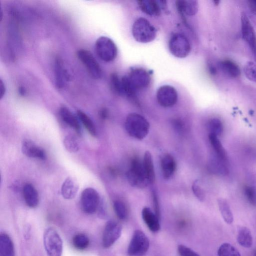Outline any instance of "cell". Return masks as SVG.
Returning <instances> with one entry per match:
<instances>
[{
  "label": "cell",
  "instance_id": "obj_27",
  "mask_svg": "<svg viewBox=\"0 0 256 256\" xmlns=\"http://www.w3.org/2000/svg\"><path fill=\"white\" fill-rule=\"evenodd\" d=\"M218 206L222 216L228 224H231L234 221V216L230 206L225 199L220 198L218 200Z\"/></svg>",
  "mask_w": 256,
  "mask_h": 256
},
{
  "label": "cell",
  "instance_id": "obj_19",
  "mask_svg": "<svg viewBox=\"0 0 256 256\" xmlns=\"http://www.w3.org/2000/svg\"><path fill=\"white\" fill-rule=\"evenodd\" d=\"M79 185L72 178H68L64 182L61 188V194L64 199L72 200L76 196Z\"/></svg>",
  "mask_w": 256,
  "mask_h": 256
},
{
  "label": "cell",
  "instance_id": "obj_14",
  "mask_svg": "<svg viewBox=\"0 0 256 256\" xmlns=\"http://www.w3.org/2000/svg\"><path fill=\"white\" fill-rule=\"evenodd\" d=\"M140 9L144 13L150 16H158L166 8V1L144 0L138 2Z\"/></svg>",
  "mask_w": 256,
  "mask_h": 256
},
{
  "label": "cell",
  "instance_id": "obj_40",
  "mask_svg": "<svg viewBox=\"0 0 256 256\" xmlns=\"http://www.w3.org/2000/svg\"><path fill=\"white\" fill-rule=\"evenodd\" d=\"M111 82L113 90L116 93L120 95L121 79L116 74H113L111 76Z\"/></svg>",
  "mask_w": 256,
  "mask_h": 256
},
{
  "label": "cell",
  "instance_id": "obj_6",
  "mask_svg": "<svg viewBox=\"0 0 256 256\" xmlns=\"http://www.w3.org/2000/svg\"><path fill=\"white\" fill-rule=\"evenodd\" d=\"M150 247L149 240L140 230H136L132 236L128 254L129 256H143L148 252Z\"/></svg>",
  "mask_w": 256,
  "mask_h": 256
},
{
  "label": "cell",
  "instance_id": "obj_20",
  "mask_svg": "<svg viewBox=\"0 0 256 256\" xmlns=\"http://www.w3.org/2000/svg\"><path fill=\"white\" fill-rule=\"evenodd\" d=\"M62 120L78 133H81V127L76 117L66 107H62L60 110Z\"/></svg>",
  "mask_w": 256,
  "mask_h": 256
},
{
  "label": "cell",
  "instance_id": "obj_21",
  "mask_svg": "<svg viewBox=\"0 0 256 256\" xmlns=\"http://www.w3.org/2000/svg\"><path fill=\"white\" fill-rule=\"evenodd\" d=\"M176 7L179 12L182 14L189 16L195 15L198 11V3L196 1H176Z\"/></svg>",
  "mask_w": 256,
  "mask_h": 256
},
{
  "label": "cell",
  "instance_id": "obj_28",
  "mask_svg": "<svg viewBox=\"0 0 256 256\" xmlns=\"http://www.w3.org/2000/svg\"><path fill=\"white\" fill-rule=\"evenodd\" d=\"M237 239L238 243L244 248H250L253 245L251 232L246 227H241L239 228Z\"/></svg>",
  "mask_w": 256,
  "mask_h": 256
},
{
  "label": "cell",
  "instance_id": "obj_3",
  "mask_svg": "<svg viewBox=\"0 0 256 256\" xmlns=\"http://www.w3.org/2000/svg\"><path fill=\"white\" fill-rule=\"evenodd\" d=\"M126 175L128 182L133 187L143 189L150 185L143 163L137 158L133 160Z\"/></svg>",
  "mask_w": 256,
  "mask_h": 256
},
{
  "label": "cell",
  "instance_id": "obj_15",
  "mask_svg": "<svg viewBox=\"0 0 256 256\" xmlns=\"http://www.w3.org/2000/svg\"><path fill=\"white\" fill-rule=\"evenodd\" d=\"M22 152L24 155L31 158L44 160L47 157L46 153L43 149L29 140H25L23 141L22 145Z\"/></svg>",
  "mask_w": 256,
  "mask_h": 256
},
{
  "label": "cell",
  "instance_id": "obj_26",
  "mask_svg": "<svg viewBox=\"0 0 256 256\" xmlns=\"http://www.w3.org/2000/svg\"><path fill=\"white\" fill-rule=\"evenodd\" d=\"M63 64L60 59L56 60L55 64L56 83L59 88L64 87L68 77L67 71L64 69Z\"/></svg>",
  "mask_w": 256,
  "mask_h": 256
},
{
  "label": "cell",
  "instance_id": "obj_10",
  "mask_svg": "<svg viewBox=\"0 0 256 256\" xmlns=\"http://www.w3.org/2000/svg\"><path fill=\"white\" fill-rule=\"evenodd\" d=\"M77 56L93 78L99 79L102 77V71L99 64L90 51L80 50L77 52Z\"/></svg>",
  "mask_w": 256,
  "mask_h": 256
},
{
  "label": "cell",
  "instance_id": "obj_1",
  "mask_svg": "<svg viewBox=\"0 0 256 256\" xmlns=\"http://www.w3.org/2000/svg\"><path fill=\"white\" fill-rule=\"evenodd\" d=\"M125 129L129 136L141 140L148 134L150 124L143 116L133 113L127 116L125 122Z\"/></svg>",
  "mask_w": 256,
  "mask_h": 256
},
{
  "label": "cell",
  "instance_id": "obj_31",
  "mask_svg": "<svg viewBox=\"0 0 256 256\" xmlns=\"http://www.w3.org/2000/svg\"><path fill=\"white\" fill-rule=\"evenodd\" d=\"M208 129L209 134H212L217 137L221 135L224 129L221 121L217 118H213L209 121Z\"/></svg>",
  "mask_w": 256,
  "mask_h": 256
},
{
  "label": "cell",
  "instance_id": "obj_38",
  "mask_svg": "<svg viewBox=\"0 0 256 256\" xmlns=\"http://www.w3.org/2000/svg\"><path fill=\"white\" fill-rule=\"evenodd\" d=\"M245 195L249 202L253 205H256V192L252 187L246 186L244 189Z\"/></svg>",
  "mask_w": 256,
  "mask_h": 256
},
{
  "label": "cell",
  "instance_id": "obj_36",
  "mask_svg": "<svg viewBox=\"0 0 256 256\" xmlns=\"http://www.w3.org/2000/svg\"><path fill=\"white\" fill-rule=\"evenodd\" d=\"M114 209L118 218L121 220H125L128 215L127 210L125 204L121 201L114 202Z\"/></svg>",
  "mask_w": 256,
  "mask_h": 256
},
{
  "label": "cell",
  "instance_id": "obj_11",
  "mask_svg": "<svg viewBox=\"0 0 256 256\" xmlns=\"http://www.w3.org/2000/svg\"><path fill=\"white\" fill-rule=\"evenodd\" d=\"M241 32L244 41L249 45L256 61V34L254 27L245 13L241 14Z\"/></svg>",
  "mask_w": 256,
  "mask_h": 256
},
{
  "label": "cell",
  "instance_id": "obj_44",
  "mask_svg": "<svg viewBox=\"0 0 256 256\" xmlns=\"http://www.w3.org/2000/svg\"><path fill=\"white\" fill-rule=\"evenodd\" d=\"M100 117L103 119H106L108 116V112L105 109H102L100 113Z\"/></svg>",
  "mask_w": 256,
  "mask_h": 256
},
{
  "label": "cell",
  "instance_id": "obj_18",
  "mask_svg": "<svg viewBox=\"0 0 256 256\" xmlns=\"http://www.w3.org/2000/svg\"><path fill=\"white\" fill-rule=\"evenodd\" d=\"M23 196L27 205L31 208L37 207L39 203L38 192L30 184H26L23 188Z\"/></svg>",
  "mask_w": 256,
  "mask_h": 256
},
{
  "label": "cell",
  "instance_id": "obj_25",
  "mask_svg": "<svg viewBox=\"0 0 256 256\" xmlns=\"http://www.w3.org/2000/svg\"><path fill=\"white\" fill-rule=\"evenodd\" d=\"M143 163L150 185H152L155 181V173L153 157L149 151L145 153Z\"/></svg>",
  "mask_w": 256,
  "mask_h": 256
},
{
  "label": "cell",
  "instance_id": "obj_9",
  "mask_svg": "<svg viewBox=\"0 0 256 256\" xmlns=\"http://www.w3.org/2000/svg\"><path fill=\"white\" fill-rule=\"evenodd\" d=\"M169 48L171 54L179 58H184L188 56L191 50L188 39L182 34H176L171 37L169 41Z\"/></svg>",
  "mask_w": 256,
  "mask_h": 256
},
{
  "label": "cell",
  "instance_id": "obj_22",
  "mask_svg": "<svg viewBox=\"0 0 256 256\" xmlns=\"http://www.w3.org/2000/svg\"><path fill=\"white\" fill-rule=\"evenodd\" d=\"M227 162L223 161L215 154L210 159L209 168L210 171L217 175H225L228 173Z\"/></svg>",
  "mask_w": 256,
  "mask_h": 256
},
{
  "label": "cell",
  "instance_id": "obj_7",
  "mask_svg": "<svg viewBox=\"0 0 256 256\" xmlns=\"http://www.w3.org/2000/svg\"><path fill=\"white\" fill-rule=\"evenodd\" d=\"M100 202L98 192L92 188L85 189L82 193L81 205L83 211L87 214H93L97 211Z\"/></svg>",
  "mask_w": 256,
  "mask_h": 256
},
{
  "label": "cell",
  "instance_id": "obj_39",
  "mask_svg": "<svg viewBox=\"0 0 256 256\" xmlns=\"http://www.w3.org/2000/svg\"><path fill=\"white\" fill-rule=\"evenodd\" d=\"M178 252L180 256H200L193 250L183 245L178 246Z\"/></svg>",
  "mask_w": 256,
  "mask_h": 256
},
{
  "label": "cell",
  "instance_id": "obj_12",
  "mask_svg": "<svg viewBox=\"0 0 256 256\" xmlns=\"http://www.w3.org/2000/svg\"><path fill=\"white\" fill-rule=\"evenodd\" d=\"M158 103L165 108L171 107L176 104L178 100V93L173 87L164 85L160 87L157 92Z\"/></svg>",
  "mask_w": 256,
  "mask_h": 256
},
{
  "label": "cell",
  "instance_id": "obj_47",
  "mask_svg": "<svg viewBox=\"0 0 256 256\" xmlns=\"http://www.w3.org/2000/svg\"><path fill=\"white\" fill-rule=\"evenodd\" d=\"M254 256H256V252L255 253Z\"/></svg>",
  "mask_w": 256,
  "mask_h": 256
},
{
  "label": "cell",
  "instance_id": "obj_45",
  "mask_svg": "<svg viewBox=\"0 0 256 256\" xmlns=\"http://www.w3.org/2000/svg\"><path fill=\"white\" fill-rule=\"evenodd\" d=\"M19 93L21 95L24 96L25 95L26 93V90L23 87H20L19 88Z\"/></svg>",
  "mask_w": 256,
  "mask_h": 256
},
{
  "label": "cell",
  "instance_id": "obj_32",
  "mask_svg": "<svg viewBox=\"0 0 256 256\" xmlns=\"http://www.w3.org/2000/svg\"><path fill=\"white\" fill-rule=\"evenodd\" d=\"M218 256H241L239 251L229 243H224L219 248Z\"/></svg>",
  "mask_w": 256,
  "mask_h": 256
},
{
  "label": "cell",
  "instance_id": "obj_8",
  "mask_svg": "<svg viewBox=\"0 0 256 256\" xmlns=\"http://www.w3.org/2000/svg\"><path fill=\"white\" fill-rule=\"evenodd\" d=\"M131 88L135 93L147 88L150 84L151 75L145 69L142 68L132 69L126 76Z\"/></svg>",
  "mask_w": 256,
  "mask_h": 256
},
{
  "label": "cell",
  "instance_id": "obj_17",
  "mask_svg": "<svg viewBox=\"0 0 256 256\" xmlns=\"http://www.w3.org/2000/svg\"><path fill=\"white\" fill-rule=\"evenodd\" d=\"M161 167L164 179H170L175 173L177 167L174 157L169 154H165L162 156L161 159Z\"/></svg>",
  "mask_w": 256,
  "mask_h": 256
},
{
  "label": "cell",
  "instance_id": "obj_13",
  "mask_svg": "<svg viewBox=\"0 0 256 256\" xmlns=\"http://www.w3.org/2000/svg\"><path fill=\"white\" fill-rule=\"evenodd\" d=\"M122 234V227L116 221L111 220L106 224L103 235L102 243L105 248L113 246L120 238Z\"/></svg>",
  "mask_w": 256,
  "mask_h": 256
},
{
  "label": "cell",
  "instance_id": "obj_23",
  "mask_svg": "<svg viewBox=\"0 0 256 256\" xmlns=\"http://www.w3.org/2000/svg\"><path fill=\"white\" fill-rule=\"evenodd\" d=\"M0 256H15L13 242L5 233L0 235Z\"/></svg>",
  "mask_w": 256,
  "mask_h": 256
},
{
  "label": "cell",
  "instance_id": "obj_35",
  "mask_svg": "<svg viewBox=\"0 0 256 256\" xmlns=\"http://www.w3.org/2000/svg\"><path fill=\"white\" fill-rule=\"evenodd\" d=\"M244 72L248 79L256 82V64L255 63L248 62L244 67Z\"/></svg>",
  "mask_w": 256,
  "mask_h": 256
},
{
  "label": "cell",
  "instance_id": "obj_2",
  "mask_svg": "<svg viewBox=\"0 0 256 256\" xmlns=\"http://www.w3.org/2000/svg\"><path fill=\"white\" fill-rule=\"evenodd\" d=\"M132 34L137 41L147 43L154 40L157 31L147 19L140 18L133 25Z\"/></svg>",
  "mask_w": 256,
  "mask_h": 256
},
{
  "label": "cell",
  "instance_id": "obj_16",
  "mask_svg": "<svg viewBox=\"0 0 256 256\" xmlns=\"http://www.w3.org/2000/svg\"><path fill=\"white\" fill-rule=\"evenodd\" d=\"M143 220L149 230L153 233L159 231L161 226L159 218L149 208L145 207L142 211Z\"/></svg>",
  "mask_w": 256,
  "mask_h": 256
},
{
  "label": "cell",
  "instance_id": "obj_34",
  "mask_svg": "<svg viewBox=\"0 0 256 256\" xmlns=\"http://www.w3.org/2000/svg\"><path fill=\"white\" fill-rule=\"evenodd\" d=\"M88 237L83 234H79L75 236L73 239L74 247L78 250H83L86 249L89 245Z\"/></svg>",
  "mask_w": 256,
  "mask_h": 256
},
{
  "label": "cell",
  "instance_id": "obj_33",
  "mask_svg": "<svg viewBox=\"0 0 256 256\" xmlns=\"http://www.w3.org/2000/svg\"><path fill=\"white\" fill-rule=\"evenodd\" d=\"M64 145L66 149L70 153H76L80 149L78 141L73 135L67 136L64 140Z\"/></svg>",
  "mask_w": 256,
  "mask_h": 256
},
{
  "label": "cell",
  "instance_id": "obj_41",
  "mask_svg": "<svg viewBox=\"0 0 256 256\" xmlns=\"http://www.w3.org/2000/svg\"><path fill=\"white\" fill-rule=\"evenodd\" d=\"M152 197H153L154 207L155 209V213L157 215V216L160 218V205H159L158 196H157L156 192L155 191H153Z\"/></svg>",
  "mask_w": 256,
  "mask_h": 256
},
{
  "label": "cell",
  "instance_id": "obj_4",
  "mask_svg": "<svg viewBox=\"0 0 256 256\" xmlns=\"http://www.w3.org/2000/svg\"><path fill=\"white\" fill-rule=\"evenodd\" d=\"M44 246L48 256H62L63 241L58 232L52 228L46 230L43 236Z\"/></svg>",
  "mask_w": 256,
  "mask_h": 256
},
{
  "label": "cell",
  "instance_id": "obj_29",
  "mask_svg": "<svg viewBox=\"0 0 256 256\" xmlns=\"http://www.w3.org/2000/svg\"><path fill=\"white\" fill-rule=\"evenodd\" d=\"M209 139L210 143L215 151V154L223 161L227 162L228 157L227 153L223 147L220 141L217 136L212 135H209Z\"/></svg>",
  "mask_w": 256,
  "mask_h": 256
},
{
  "label": "cell",
  "instance_id": "obj_24",
  "mask_svg": "<svg viewBox=\"0 0 256 256\" xmlns=\"http://www.w3.org/2000/svg\"><path fill=\"white\" fill-rule=\"evenodd\" d=\"M219 66L221 70L225 75L232 78L239 77L241 72L239 66L234 62L225 60L219 63Z\"/></svg>",
  "mask_w": 256,
  "mask_h": 256
},
{
  "label": "cell",
  "instance_id": "obj_37",
  "mask_svg": "<svg viewBox=\"0 0 256 256\" xmlns=\"http://www.w3.org/2000/svg\"><path fill=\"white\" fill-rule=\"evenodd\" d=\"M192 191L199 201L202 202L204 200L205 198V192L198 180L194 182L193 185H192Z\"/></svg>",
  "mask_w": 256,
  "mask_h": 256
},
{
  "label": "cell",
  "instance_id": "obj_42",
  "mask_svg": "<svg viewBox=\"0 0 256 256\" xmlns=\"http://www.w3.org/2000/svg\"><path fill=\"white\" fill-rule=\"evenodd\" d=\"M6 91V88L4 83L2 80L0 81V97L1 99L4 97Z\"/></svg>",
  "mask_w": 256,
  "mask_h": 256
},
{
  "label": "cell",
  "instance_id": "obj_30",
  "mask_svg": "<svg viewBox=\"0 0 256 256\" xmlns=\"http://www.w3.org/2000/svg\"><path fill=\"white\" fill-rule=\"evenodd\" d=\"M77 115L89 133L93 137L97 136V130L91 118L86 113L80 110L77 112Z\"/></svg>",
  "mask_w": 256,
  "mask_h": 256
},
{
  "label": "cell",
  "instance_id": "obj_5",
  "mask_svg": "<svg viewBox=\"0 0 256 256\" xmlns=\"http://www.w3.org/2000/svg\"><path fill=\"white\" fill-rule=\"evenodd\" d=\"M95 50L98 57L106 62L114 61L118 54L117 47L115 43L105 36L101 37L96 41Z\"/></svg>",
  "mask_w": 256,
  "mask_h": 256
},
{
  "label": "cell",
  "instance_id": "obj_46",
  "mask_svg": "<svg viewBox=\"0 0 256 256\" xmlns=\"http://www.w3.org/2000/svg\"><path fill=\"white\" fill-rule=\"evenodd\" d=\"M215 2H216V4H218L217 3V2H216V1H215ZM217 2H218V3H219L220 1H218Z\"/></svg>",
  "mask_w": 256,
  "mask_h": 256
},
{
  "label": "cell",
  "instance_id": "obj_43",
  "mask_svg": "<svg viewBox=\"0 0 256 256\" xmlns=\"http://www.w3.org/2000/svg\"><path fill=\"white\" fill-rule=\"evenodd\" d=\"M249 7L253 14L256 15V0L248 2Z\"/></svg>",
  "mask_w": 256,
  "mask_h": 256
}]
</instances>
